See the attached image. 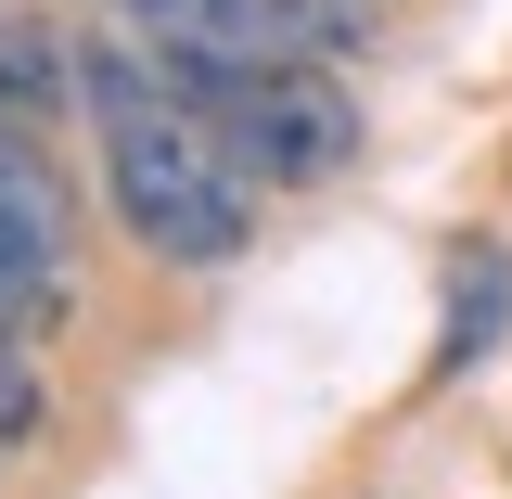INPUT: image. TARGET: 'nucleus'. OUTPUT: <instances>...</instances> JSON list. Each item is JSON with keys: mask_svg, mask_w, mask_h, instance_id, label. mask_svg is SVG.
<instances>
[{"mask_svg": "<svg viewBox=\"0 0 512 499\" xmlns=\"http://www.w3.org/2000/svg\"><path fill=\"white\" fill-rule=\"evenodd\" d=\"M77 103L103 141V192H116L128 244H154L167 269H231L256 244V180L205 141L180 90L141 64V39H90L77 52Z\"/></svg>", "mask_w": 512, "mask_h": 499, "instance_id": "1", "label": "nucleus"}, {"mask_svg": "<svg viewBox=\"0 0 512 499\" xmlns=\"http://www.w3.org/2000/svg\"><path fill=\"white\" fill-rule=\"evenodd\" d=\"M141 64L205 116V141L256 192H320L359 167V103L320 64H231V52H180V39H141Z\"/></svg>", "mask_w": 512, "mask_h": 499, "instance_id": "2", "label": "nucleus"}, {"mask_svg": "<svg viewBox=\"0 0 512 499\" xmlns=\"http://www.w3.org/2000/svg\"><path fill=\"white\" fill-rule=\"evenodd\" d=\"M141 39L180 52H231V64H320L359 39V0H116Z\"/></svg>", "mask_w": 512, "mask_h": 499, "instance_id": "3", "label": "nucleus"}, {"mask_svg": "<svg viewBox=\"0 0 512 499\" xmlns=\"http://www.w3.org/2000/svg\"><path fill=\"white\" fill-rule=\"evenodd\" d=\"M500 320H512V256L500 244H461V269H448V372H474V359H500Z\"/></svg>", "mask_w": 512, "mask_h": 499, "instance_id": "4", "label": "nucleus"}]
</instances>
